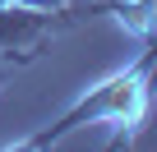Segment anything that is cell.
Segmentation results:
<instances>
[{"mask_svg":"<svg viewBox=\"0 0 157 152\" xmlns=\"http://www.w3.org/2000/svg\"><path fill=\"white\" fill-rule=\"evenodd\" d=\"M152 79H157V42L134 60L125 65L120 74H111V79H102L97 88H88L83 97H78L60 120H51L46 129H37L28 143H19L23 152H42V147H56L65 143L74 129L83 124H116L120 138H134L139 124L148 120V102H152Z\"/></svg>","mask_w":157,"mask_h":152,"instance_id":"1","label":"cell"},{"mask_svg":"<svg viewBox=\"0 0 157 152\" xmlns=\"http://www.w3.org/2000/svg\"><path fill=\"white\" fill-rule=\"evenodd\" d=\"M69 19H56V9H33V5H19V0H5L0 5V51H28L42 46L56 28H65Z\"/></svg>","mask_w":157,"mask_h":152,"instance_id":"2","label":"cell"},{"mask_svg":"<svg viewBox=\"0 0 157 152\" xmlns=\"http://www.w3.org/2000/svg\"><path fill=\"white\" fill-rule=\"evenodd\" d=\"M116 14L134 37H152L157 19H152V0H106V5H88V14Z\"/></svg>","mask_w":157,"mask_h":152,"instance_id":"3","label":"cell"},{"mask_svg":"<svg viewBox=\"0 0 157 152\" xmlns=\"http://www.w3.org/2000/svg\"><path fill=\"white\" fill-rule=\"evenodd\" d=\"M0 83H5V79H0Z\"/></svg>","mask_w":157,"mask_h":152,"instance_id":"4","label":"cell"}]
</instances>
